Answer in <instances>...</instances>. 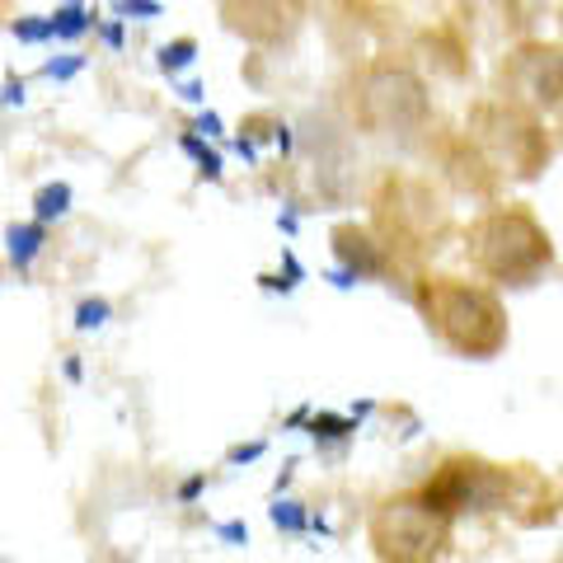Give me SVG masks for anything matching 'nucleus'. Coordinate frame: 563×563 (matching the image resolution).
<instances>
[{"instance_id": "nucleus-1", "label": "nucleus", "mask_w": 563, "mask_h": 563, "mask_svg": "<svg viewBox=\"0 0 563 563\" xmlns=\"http://www.w3.org/2000/svg\"><path fill=\"white\" fill-rule=\"evenodd\" d=\"M418 310L428 329L461 357H493L507 343V310L493 291L474 287V282L432 277L418 291Z\"/></svg>"}, {"instance_id": "nucleus-2", "label": "nucleus", "mask_w": 563, "mask_h": 563, "mask_svg": "<svg viewBox=\"0 0 563 563\" xmlns=\"http://www.w3.org/2000/svg\"><path fill=\"white\" fill-rule=\"evenodd\" d=\"M465 244H470L474 268L493 282H503V287H531L554 258V244L544 235V225L521 207L488 211L484 221L470 225Z\"/></svg>"}, {"instance_id": "nucleus-3", "label": "nucleus", "mask_w": 563, "mask_h": 563, "mask_svg": "<svg viewBox=\"0 0 563 563\" xmlns=\"http://www.w3.org/2000/svg\"><path fill=\"white\" fill-rule=\"evenodd\" d=\"M521 484H531V479H521L517 470L455 455V461H446L442 470L432 474V484L422 488L418 498L428 503L437 517L451 521L455 512H493V507H503V512H507V503H517Z\"/></svg>"}, {"instance_id": "nucleus-4", "label": "nucleus", "mask_w": 563, "mask_h": 563, "mask_svg": "<svg viewBox=\"0 0 563 563\" xmlns=\"http://www.w3.org/2000/svg\"><path fill=\"white\" fill-rule=\"evenodd\" d=\"M451 521L437 517L418 493H399V498L380 503L372 517V544L380 563H437L446 550Z\"/></svg>"}, {"instance_id": "nucleus-5", "label": "nucleus", "mask_w": 563, "mask_h": 563, "mask_svg": "<svg viewBox=\"0 0 563 563\" xmlns=\"http://www.w3.org/2000/svg\"><path fill=\"white\" fill-rule=\"evenodd\" d=\"M352 109L380 136H409L428 122V90L413 70L404 66H366L362 80L352 85Z\"/></svg>"}, {"instance_id": "nucleus-6", "label": "nucleus", "mask_w": 563, "mask_h": 563, "mask_svg": "<svg viewBox=\"0 0 563 563\" xmlns=\"http://www.w3.org/2000/svg\"><path fill=\"white\" fill-rule=\"evenodd\" d=\"M470 136L479 141L493 165H503L507 174H517V179L540 174L544 155H550L544 132L536 128V118L512 109V103H479L474 118H470Z\"/></svg>"}, {"instance_id": "nucleus-7", "label": "nucleus", "mask_w": 563, "mask_h": 563, "mask_svg": "<svg viewBox=\"0 0 563 563\" xmlns=\"http://www.w3.org/2000/svg\"><path fill=\"white\" fill-rule=\"evenodd\" d=\"M503 85L512 109H559L563 103V52L526 43L503 62Z\"/></svg>"}, {"instance_id": "nucleus-8", "label": "nucleus", "mask_w": 563, "mask_h": 563, "mask_svg": "<svg viewBox=\"0 0 563 563\" xmlns=\"http://www.w3.org/2000/svg\"><path fill=\"white\" fill-rule=\"evenodd\" d=\"M385 192H395L390 198H380V221H390V240H409V250H418L422 240H437L446 225V211L437 207V198L422 184H409V179H390Z\"/></svg>"}, {"instance_id": "nucleus-9", "label": "nucleus", "mask_w": 563, "mask_h": 563, "mask_svg": "<svg viewBox=\"0 0 563 563\" xmlns=\"http://www.w3.org/2000/svg\"><path fill=\"white\" fill-rule=\"evenodd\" d=\"M333 254L343 258V273L347 277H385L390 273V254L376 235L357 231V225H339L333 231Z\"/></svg>"}, {"instance_id": "nucleus-10", "label": "nucleus", "mask_w": 563, "mask_h": 563, "mask_svg": "<svg viewBox=\"0 0 563 563\" xmlns=\"http://www.w3.org/2000/svg\"><path fill=\"white\" fill-rule=\"evenodd\" d=\"M43 240H47V225H38V221H24V225H10L5 231V244H10V263L14 268H29L33 258H38V250H43Z\"/></svg>"}, {"instance_id": "nucleus-11", "label": "nucleus", "mask_w": 563, "mask_h": 563, "mask_svg": "<svg viewBox=\"0 0 563 563\" xmlns=\"http://www.w3.org/2000/svg\"><path fill=\"white\" fill-rule=\"evenodd\" d=\"M66 211H70V184H43L38 198H33V217H38V225L62 221Z\"/></svg>"}, {"instance_id": "nucleus-12", "label": "nucleus", "mask_w": 563, "mask_h": 563, "mask_svg": "<svg viewBox=\"0 0 563 563\" xmlns=\"http://www.w3.org/2000/svg\"><path fill=\"white\" fill-rule=\"evenodd\" d=\"M47 24H52V38H80V33L95 29V14L85 5H62L57 14H47Z\"/></svg>"}, {"instance_id": "nucleus-13", "label": "nucleus", "mask_w": 563, "mask_h": 563, "mask_svg": "<svg viewBox=\"0 0 563 563\" xmlns=\"http://www.w3.org/2000/svg\"><path fill=\"white\" fill-rule=\"evenodd\" d=\"M179 146L192 155V161H198V169L207 174V179H221V155L211 151V146H202V136H192V132H188V136L179 141Z\"/></svg>"}, {"instance_id": "nucleus-14", "label": "nucleus", "mask_w": 563, "mask_h": 563, "mask_svg": "<svg viewBox=\"0 0 563 563\" xmlns=\"http://www.w3.org/2000/svg\"><path fill=\"white\" fill-rule=\"evenodd\" d=\"M310 432H314V442H339V437L357 432V422H347V418H333V413H320V418L310 422Z\"/></svg>"}, {"instance_id": "nucleus-15", "label": "nucleus", "mask_w": 563, "mask_h": 563, "mask_svg": "<svg viewBox=\"0 0 563 563\" xmlns=\"http://www.w3.org/2000/svg\"><path fill=\"white\" fill-rule=\"evenodd\" d=\"M109 314H113V306L103 301V296H95V301H80V310H76V329L90 333V329H99L103 320H109Z\"/></svg>"}, {"instance_id": "nucleus-16", "label": "nucleus", "mask_w": 563, "mask_h": 563, "mask_svg": "<svg viewBox=\"0 0 563 563\" xmlns=\"http://www.w3.org/2000/svg\"><path fill=\"white\" fill-rule=\"evenodd\" d=\"M192 57H198V43H192V38H179V43L161 47V66H165V70H184Z\"/></svg>"}, {"instance_id": "nucleus-17", "label": "nucleus", "mask_w": 563, "mask_h": 563, "mask_svg": "<svg viewBox=\"0 0 563 563\" xmlns=\"http://www.w3.org/2000/svg\"><path fill=\"white\" fill-rule=\"evenodd\" d=\"M273 526H277V531H306L310 517L301 512V503H277L273 507Z\"/></svg>"}, {"instance_id": "nucleus-18", "label": "nucleus", "mask_w": 563, "mask_h": 563, "mask_svg": "<svg viewBox=\"0 0 563 563\" xmlns=\"http://www.w3.org/2000/svg\"><path fill=\"white\" fill-rule=\"evenodd\" d=\"M14 38H20V43H47L52 38V24L38 20V14H29V20H14Z\"/></svg>"}, {"instance_id": "nucleus-19", "label": "nucleus", "mask_w": 563, "mask_h": 563, "mask_svg": "<svg viewBox=\"0 0 563 563\" xmlns=\"http://www.w3.org/2000/svg\"><path fill=\"white\" fill-rule=\"evenodd\" d=\"M80 66H85V57H62V62H47L43 76H47V80H70Z\"/></svg>"}, {"instance_id": "nucleus-20", "label": "nucleus", "mask_w": 563, "mask_h": 563, "mask_svg": "<svg viewBox=\"0 0 563 563\" xmlns=\"http://www.w3.org/2000/svg\"><path fill=\"white\" fill-rule=\"evenodd\" d=\"M118 14H128V20H132V14H141V20H155V14H165V10L155 5V0H122Z\"/></svg>"}, {"instance_id": "nucleus-21", "label": "nucleus", "mask_w": 563, "mask_h": 563, "mask_svg": "<svg viewBox=\"0 0 563 563\" xmlns=\"http://www.w3.org/2000/svg\"><path fill=\"white\" fill-rule=\"evenodd\" d=\"M0 103H5V109H20V103H24V80H20V76L5 80V90H0Z\"/></svg>"}, {"instance_id": "nucleus-22", "label": "nucleus", "mask_w": 563, "mask_h": 563, "mask_svg": "<svg viewBox=\"0 0 563 563\" xmlns=\"http://www.w3.org/2000/svg\"><path fill=\"white\" fill-rule=\"evenodd\" d=\"M263 455V442H250V446H235L231 451V465H244V461H258Z\"/></svg>"}, {"instance_id": "nucleus-23", "label": "nucleus", "mask_w": 563, "mask_h": 563, "mask_svg": "<svg viewBox=\"0 0 563 563\" xmlns=\"http://www.w3.org/2000/svg\"><path fill=\"white\" fill-rule=\"evenodd\" d=\"M202 484H207L202 474H192V479H188V484L179 488V498H184V503H192V498H198V493H202Z\"/></svg>"}, {"instance_id": "nucleus-24", "label": "nucleus", "mask_w": 563, "mask_h": 563, "mask_svg": "<svg viewBox=\"0 0 563 563\" xmlns=\"http://www.w3.org/2000/svg\"><path fill=\"white\" fill-rule=\"evenodd\" d=\"M221 536H225V540H235V544H240V540H250V531H244V521H225V526H221Z\"/></svg>"}, {"instance_id": "nucleus-25", "label": "nucleus", "mask_w": 563, "mask_h": 563, "mask_svg": "<svg viewBox=\"0 0 563 563\" xmlns=\"http://www.w3.org/2000/svg\"><path fill=\"white\" fill-rule=\"evenodd\" d=\"M198 132H207V136H221V118H217V113H202V118H198Z\"/></svg>"}, {"instance_id": "nucleus-26", "label": "nucleus", "mask_w": 563, "mask_h": 563, "mask_svg": "<svg viewBox=\"0 0 563 563\" xmlns=\"http://www.w3.org/2000/svg\"><path fill=\"white\" fill-rule=\"evenodd\" d=\"M184 99H188V103H202V85L188 80V85H184Z\"/></svg>"}, {"instance_id": "nucleus-27", "label": "nucleus", "mask_w": 563, "mask_h": 563, "mask_svg": "<svg viewBox=\"0 0 563 563\" xmlns=\"http://www.w3.org/2000/svg\"><path fill=\"white\" fill-rule=\"evenodd\" d=\"M103 38H109V47H118L122 43V24H109V29H103Z\"/></svg>"}]
</instances>
